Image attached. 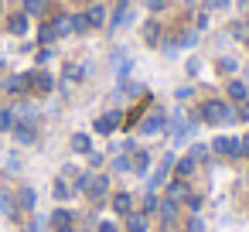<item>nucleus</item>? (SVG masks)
Segmentation results:
<instances>
[{
  "mask_svg": "<svg viewBox=\"0 0 249 232\" xmlns=\"http://www.w3.org/2000/svg\"><path fill=\"white\" fill-rule=\"evenodd\" d=\"M198 113H201V123H212V126H222V123H229V120L235 116L225 99H205Z\"/></svg>",
  "mask_w": 249,
  "mask_h": 232,
  "instance_id": "f257e3e1",
  "label": "nucleus"
},
{
  "mask_svg": "<svg viewBox=\"0 0 249 232\" xmlns=\"http://www.w3.org/2000/svg\"><path fill=\"white\" fill-rule=\"evenodd\" d=\"M212 150H215L218 157H242V140H239V137H218V140L212 143Z\"/></svg>",
  "mask_w": 249,
  "mask_h": 232,
  "instance_id": "f03ea898",
  "label": "nucleus"
},
{
  "mask_svg": "<svg viewBox=\"0 0 249 232\" xmlns=\"http://www.w3.org/2000/svg\"><path fill=\"white\" fill-rule=\"evenodd\" d=\"M167 126V116H164V109H154L150 116H143V123H140V133H160Z\"/></svg>",
  "mask_w": 249,
  "mask_h": 232,
  "instance_id": "7ed1b4c3",
  "label": "nucleus"
},
{
  "mask_svg": "<svg viewBox=\"0 0 249 232\" xmlns=\"http://www.w3.org/2000/svg\"><path fill=\"white\" fill-rule=\"evenodd\" d=\"M106 191H109V178H106V174H89L86 195H89V198H103Z\"/></svg>",
  "mask_w": 249,
  "mask_h": 232,
  "instance_id": "20e7f679",
  "label": "nucleus"
},
{
  "mask_svg": "<svg viewBox=\"0 0 249 232\" xmlns=\"http://www.w3.org/2000/svg\"><path fill=\"white\" fill-rule=\"evenodd\" d=\"M120 120H123V113H116V109L106 113V116H99V120H96V133H113V130L120 126Z\"/></svg>",
  "mask_w": 249,
  "mask_h": 232,
  "instance_id": "39448f33",
  "label": "nucleus"
},
{
  "mask_svg": "<svg viewBox=\"0 0 249 232\" xmlns=\"http://www.w3.org/2000/svg\"><path fill=\"white\" fill-rule=\"evenodd\" d=\"M188 195H191V191H188V181H184V178H174V181L167 184V198H171L174 205H178V201H184Z\"/></svg>",
  "mask_w": 249,
  "mask_h": 232,
  "instance_id": "423d86ee",
  "label": "nucleus"
},
{
  "mask_svg": "<svg viewBox=\"0 0 249 232\" xmlns=\"http://www.w3.org/2000/svg\"><path fill=\"white\" fill-rule=\"evenodd\" d=\"M35 123H14V140L18 143H35Z\"/></svg>",
  "mask_w": 249,
  "mask_h": 232,
  "instance_id": "0eeeda50",
  "label": "nucleus"
},
{
  "mask_svg": "<svg viewBox=\"0 0 249 232\" xmlns=\"http://www.w3.org/2000/svg\"><path fill=\"white\" fill-rule=\"evenodd\" d=\"M171 164H174V157L167 154V157H164V164H160V167H157V171L150 174V184H147V188H157V184H164V178H167V171H171Z\"/></svg>",
  "mask_w": 249,
  "mask_h": 232,
  "instance_id": "6e6552de",
  "label": "nucleus"
},
{
  "mask_svg": "<svg viewBox=\"0 0 249 232\" xmlns=\"http://www.w3.org/2000/svg\"><path fill=\"white\" fill-rule=\"evenodd\" d=\"M28 79H31V82H35V89H41V92H52V86H55V79H52L48 72H31Z\"/></svg>",
  "mask_w": 249,
  "mask_h": 232,
  "instance_id": "1a4fd4ad",
  "label": "nucleus"
},
{
  "mask_svg": "<svg viewBox=\"0 0 249 232\" xmlns=\"http://www.w3.org/2000/svg\"><path fill=\"white\" fill-rule=\"evenodd\" d=\"M130 208H133V198H130L126 191H120V195L113 198V212H116V215H130Z\"/></svg>",
  "mask_w": 249,
  "mask_h": 232,
  "instance_id": "9d476101",
  "label": "nucleus"
},
{
  "mask_svg": "<svg viewBox=\"0 0 249 232\" xmlns=\"http://www.w3.org/2000/svg\"><path fill=\"white\" fill-rule=\"evenodd\" d=\"M157 212H160V222H164V225H171V222H174V215H178V205H174L171 198H164V201L157 205Z\"/></svg>",
  "mask_w": 249,
  "mask_h": 232,
  "instance_id": "9b49d317",
  "label": "nucleus"
},
{
  "mask_svg": "<svg viewBox=\"0 0 249 232\" xmlns=\"http://www.w3.org/2000/svg\"><path fill=\"white\" fill-rule=\"evenodd\" d=\"M126 229L130 232H147V215L143 212H130L126 215Z\"/></svg>",
  "mask_w": 249,
  "mask_h": 232,
  "instance_id": "f8f14e48",
  "label": "nucleus"
},
{
  "mask_svg": "<svg viewBox=\"0 0 249 232\" xmlns=\"http://www.w3.org/2000/svg\"><path fill=\"white\" fill-rule=\"evenodd\" d=\"M229 99H235V103H246L249 99V89H246V82H229Z\"/></svg>",
  "mask_w": 249,
  "mask_h": 232,
  "instance_id": "ddd939ff",
  "label": "nucleus"
},
{
  "mask_svg": "<svg viewBox=\"0 0 249 232\" xmlns=\"http://www.w3.org/2000/svg\"><path fill=\"white\" fill-rule=\"evenodd\" d=\"M7 28H11V35H24V31H28V14H24V11L14 14V18L7 21Z\"/></svg>",
  "mask_w": 249,
  "mask_h": 232,
  "instance_id": "4468645a",
  "label": "nucleus"
},
{
  "mask_svg": "<svg viewBox=\"0 0 249 232\" xmlns=\"http://www.w3.org/2000/svg\"><path fill=\"white\" fill-rule=\"evenodd\" d=\"M86 18H89V28H99V24L106 21V11H103V4H92Z\"/></svg>",
  "mask_w": 249,
  "mask_h": 232,
  "instance_id": "2eb2a0df",
  "label": "nucleus"
},
{
  "mask_svg": "<svg viewBox=\"0 0 249 232\" xmlns=\"http://www.w3.org/2000/svg\"><path fill=\"white\" fill-rule=\"evenodd\" d=\"M28 82H31L28 75H11L4 89H7V92H24V89H28Z\"/></svg>",
  "mask_w": 249,
  "mask_h": 232,
  "instance_id": "dca6fc26",
  "label": "nucleus"
},
{
  "mask_svg": "<svg viewBox=\"0 0 249 232\" xmlns=\"http://www.w3.org/2000/svg\"><path fill=\"white\" fill-rule=\"evenodd\" d=\"M147 167H150V154H147V150H137V157H133V171L147 178Z\"/></svg>",
  "mask_w": 249,
  "mask_h": 232,
  "instance_id": "f3484780",
  "label": "nucleus"
},
{
  "mask_svg": "<svg viewBox=\"0 0 249 232\" xmlns=\"http://www.w3.org/2000/svg\"><path fill=\"white\" fill-rule=\"evenodd\" d=\"M195 164H198L195 157H181V161L174 164V174H178V178H188V174L195 171Z\"/></svg>",
  "mask_w": 249,
  "mask_h": 232,
  "instance_id": "a211bd4d",
  "label": "nucleus"
},
{
  "mask_svg": "<svg viewBox=\"0 0 249 232\" xmlns=\"http://www.w3.org/2000/svg\"><path fill=\"white\" fill-rule=\"evenodd\" d=\"M52 225H55V229H72V212L58 208V212L52 215Z\"/></svg>",
  "mask_w": 249,
  "mask_h": 232,
  "instance_id": "6ab92c4d",
  "label": "nucleus"
},
{
  "mask_svg": "<svg viewBox=\"0 0 249 232\" xmlns=\"http://www.w3.org/2000/svg\"><path fill=\"white\" fill-rule=\"evenodd\" d=\"M4 130H14V109L0 106V133H4Z\"/></svg>",
  "mask_w": 249,
  "mask_h": 232,
  "instance_id": "aec40b11",
  "label": "nucleus"
},
{
  "mask_svg": "<svg viewBox=\"0 0 249 232\" xmlns=\"http://www.w3.org/2000/svg\"><path fill=\"white\" fill-rule=\"evenodd\" d=\"M72 147H75L79 154H92V143H89L86 133H75V137H72Z\"/></svg>",
  "mask_w": 249,
  "mask_h": 232,
  "instance_id": "412c9836",
  "label": "nucleus"
},
{
  "mask_svg": "<svg viewBox=\"0 0 249 232\" xmlns=\"http://www.w3.org/2000/svg\"><path fill=\"white\" fill-rule=\"evenodd\" d=\"M45 4L48 0H24V14L31 18V14H45Z\"/></svg>",
  "mask_w": 249,
  "mask_h": 232,
  "instance_id": "4be33fe9",
  "label": "nucleus"
},
{
  "mask_svg": "<svg viewBox=\"0 0 249 232\" xmlns=\"http://www.w3.org/2000/svg\"><path fill=\"white\" fill-rule=\"evenodd\" d=\"M55 31H58V35H72V18H69V14L55 18Z\"/></svg>",
  "mask_w": 249,
  "mask_h": 232,
  "instance_id": "5701e85b",
  "label": "nucleus"
},
{
  "mask_svg": "<svg viewBox=\"0 0 249 232\" xmlns=\"http://www.w3.org/2000/svg\"><path fill=\"white\" fill-rule=\"evenodd\" d=\"M157 205H160V201H157V195H154V191H147V195H143V208H140V212H143V215H150V212H157Z\"/></svg>",
  "mask_w": 249,
  "mask_h": 232,
  "instance_id": "b1692460",
  "label": "nucleus"
},
{
  "mask_svg": "<svg viewBox=\"0 0 249 232\" xmlns=\"http://www.w3.org/2000/svg\"><path fill=\"white\" fill-rule=\"evenodd\" d=\"M55 198H58V201H65V198H72V188H69V184H65L62 178L55 181Z\"/></svg>",
  "mask_w": 249,
  "mask_h": 232,
  "instance_id": "393cba45",
  "label": "nucleus"
},
{
  "mask_svg": "<svg viewBox=\"0 0 249 232\" xmlns=\"http://www.w3.org/2000/svg\"><path fill=\"white\" fill-rule=\"evenodd\" d=\"M21 208H35V188H21Z\"/></svg>",
  "mask_w": 249,
  "mask_h": 232,
  "instance_id": "a878e982",
  "label": "nucleus"
},
{
  "mask_svg": "<svg viewBox=\"0 0 249 232\" xmlns=\"http://www.w3.org/2000/svg\"><path fill=\"white\" fill-rule=\"evenodd\" d=\"M72 31H79V35L89 31V18H86V14H75V18H72Z\"/></svg>",
  "mask_w": 249,
  "mask_h": 232,
  "instance_id": "bb28decb",
  "label": "nucleus"
},
{
  "mask_svg": "<svg viewBox=\"0 0 249 232\" xmlns=\"http://www.w3.org/2000/svg\"><path fill=\"white\" fill-rule=\"evenodd\" d=\"M123 21H126V4H120V7H116V14H113V21H109V28H120Z\"/></svg>",
  "mask_w": 249,
  "mask_h": 232,
  "instance_id": "cd10ccee",
  "label": "nucleus"
},
{
  "mask_svg": "<svg viewBox=\"0 0 249 232\" xmlns=\"http://www.w3.org/2000/svg\"><path fill=\"white\" fill-rule=\"evenodd\" d=\"M55 38H58L55 24H45V28H41V45H48V41H55Z\"/></svg>",
  "mask_w": 249,
  "mask_h": 232,
  "instance_id": "c85d7f7f",
  "label": "nucleus"
},
{
  "mask_svg": "<svg viewBox=\"0 0 249 232\" xmlns=\"http://www.w3.org/2000/svg\"><path fill=\"white\" fill-rule=\"evenodd\" d=\"M188 157H195V161H205V157H208V147H205V143H195Z\"/></svg>",
  "mask_w": 249,
  "mask_h": 232,
  "instance_id": "c756f323",
  "label": "nucleus"
},
{
  "mask_svg": "<svg viewBox=\"0 0 249 232\" xmlns=\"http://www.w3.org/2000/svg\"><path fill=\"white\" fill-rule=\"evenodd\" d=\"M0 208H4V212H7L11 218L18 215V212H14V201H11V195H0Z\"/></svg>",
  "mask_w": 249,
  "mask_h": 232,
  "instance_id": "7c9ffc66",
  "label": "nucleus"
},
{
  "mask_svg": "<svg viewBox=\"0 0 249 232\" xmlns=\"http://www.w3.org/2000/svg\"><path fill=\"white\" fill-rule=\"evenodd\" d=\"M113 167H116V171H133V161H130V157H116Z\"/></svg>",
  "mask_w": 249,
  "mask_h": 232,
  "instance_id": "2f4dec72",
  "label": "nucleus"
},
{
  "mask_svg": "<svg viewBox=\"0 0 249 232\" xmlns=\"http://www.w3.org/2000/svg\"><path fill=\"white\" fill-rule=\"evenodd\" d=\"M184 232H201V218L195 215V218H188V225H184Z\"/></svg>",
  "mask_w": 249,
  "mask_h": 232,
  "instance_id": "473e14b6",
  "label": "nucleus"
},
{
  "mask_svg": "<svg viewBox=\"0 0 249 232\" xmlns=\"http://www.w3.org/2000/svg\"><path fill=\"white\" fill-rule=\"evenodd\" d=\"M157 31H160V28H157V24H147V31H143V35H147V41H150V45H154V41H157Z\"/></svg>",
  "mask_w": 249,
  "mask_h": 232,
  "instance_id": "72a5a7b5",
  "label": "nucleus"
},
{
  "mask_svg": "<svg viewBox=\"0 0 249 232\" xmlns=\"http://www.w3.org/2000/svg\"><path fill=\"white\" fill-rule=\"evenodd\" d=\"M184 201H188V208H191V212H198V208H201V198H198V195H188Z\"/></svg>",
  "mask_w": 249,
  "mask_h": 232,
  "instance_id": "f704fd0d",
  "label": "nucleus"
},
{
  "mask_svg": "<svg viewBox=\"0 0 249 232\" xmlns=\"http://www.w3.org/2000/svg\"><path fill=\"white\" fill-rule=\"evenodd\" d=\"M235 38H242V41H246V38H249V28H246V24H235Z\"/></svg>",
  "mask_w": 249,
  "mask_h": 232,
  "instance_id": "c9c22d12",
  "label": "nucleus"
},
{
  "mask_svg": "<svg viewBox=\"0 0 249 232\" xmlns=\"http://www.w3.org/2000/svg\"><path fill=\"white\" fill-rule=\"evenodd\" d=\"M65 75H69V79H82V69H75V65H69V69H65Z\"/></svg>",
  "mask_w": 249,
  "mask_h": 232,
  "instance_id": "e433bc0d",
  "label": "nucleus"
},
{
  "mask_svg": "<svg viewBox=\"0 0 249 232\" xmlns=\"http://www.w3.org/2000/svg\"><path fill=\"white\" fill-rule=\"evenodd\" d=\"M167 4H164V0H150V11H164Z\"/></svg>",
  "mask_w": 249,
  "mask_h": 232,
  "instance_id": "4c0bfd02",
  "label": "nucleus"
},
{
  "mask_svg": "<svg viewBox=\"0 0 249 232\" xmlns=\"http://www.w3.org/2000/svg\"><path fill=\"white\" fill-rule=\"evenodd\" d=\"M99 232H116V225H113V222H103V225H99Z\"/></svg>",
  "mask_w": 249,
  "mask_h": 232,
  "instance_id": "58836bf2",
  "label": "nucleus"
},
{
  "mask_svg": "<svg viewBox=\"0 0 249 232\" xmlns=\"http://www.w3.org/2000/svg\"><path fill=\"white\" fill-rule=\"evenodd\" d=\"M239 116H242V120H249V99L242 103V109H239Z\"/></svg>",
  "mask_w": 249,
  "mask_h": 232,
  "instance_id": "ea45409f",
  "label": "nucleus"
},
{
  "mask_svg": "<svg viewBox=\"0 0 249 232\" xmlns=\"http://www.w3.org/2000/svg\"><path fill=\"white\" fill-rule=\"evenodd\" d=\"M225 4H229V0H212V4H208V7H225Z\"/></svg>",
  "mask_w": 249,
  "mask_h": 232,
  "instance_id": "a19ab883",
  "label": "nucleus"
},
{
  "mask_svg": "<svg viewBox=\"0 0 249 232\" xmlns=\"http://www.w3.org/2000/svg\"><path fill=\"white\" fill-rule=\"evenodd\" d=\"M58 232H72V229H58Z\"/></svg>",
  "mask_w": 249,
  "mask_h": 232,
  "instance_id": "79ce46f5",
  "label": "nucleus"
}]
</instances>
